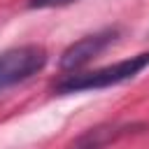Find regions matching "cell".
I'll list each match as a JSON object with an SVG mask.
<instances>
[{"label":"cell","instance_id":"6da1fadb","mask_svg":"<svg viewBox=\"0 0 149 149\" xmlns=\"http://www.w3.org/2000/svg\"><path fill=\"white\" fill-rule=\"evenodd\" d=\"M149 65V51H142L137 56L116 61L112 65L91 70V72H70L65 74L58 84H56V93L65 95V93H81V91H100V88H109L123 81L135 79L144 68Z\"/></svg>","mask_w":149,"mask_h":149},{"label":"cell","instance_id":"7a4b0ae2","mask_svg":"<svg viewBox=\"0 0 149 149\" xmlns=\"http://www.w3.org/2000/svg\"><path fill=\"white\" fill-rule=\"evenodd\" d=\"M47 51L37 44H21L0 51V93L35 77L47 65Z\"/></svg>","mask_w":149,"mask_h":149},{"label":"cell","instance_id":"3957f363","mask_svg":"<svg viewBox=\"0 0 149 149\" xmlns=\"http://www.w3.org/2000/svg\"><path fill=\"white\" fill-rule=\"evenodd\" d=\"M119 37V30L116 28H105V30H98L93 35H86L77 42H72L63 54H61V70L65 72H77L79 68H84L86 63H91L93 58H98L109 44H114Z\"/></svg>","mask_w":149,"mask_h":149},{"label":"cell","instance_id":"277c9868","mask_svg":"<svg viewBox=\"0 0 149 149\" xmlns=\"http://www.w3.org/2000/svg\"><path fill=\"white\" fill-rule=\"evenodd\" d=\"M70 2H77V0H28V7H33V9H49V7H65Z\"/></svg>","mask_w":149,"mask_h":149},{"label":"cell","instance_id":"5b68a950","mask_svg":"<svg viewBox=\"0 0 149 149\" xmlns=\"http://www.w3.org/2000/svg\"><path fill=\"white\" fill-rule=\"evenodd\" d=\"M81 149H100V144H98V142H93V144H86V147H81Z\"/></svg>","mask_w":149,"mask_h":149}]
</instances>
